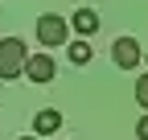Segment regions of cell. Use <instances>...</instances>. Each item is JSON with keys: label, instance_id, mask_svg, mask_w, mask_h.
<instances>
[{"label": "cell", "instance_id": "obj_1", "mask_svg": "<svg viewBox=\"0 0 148 140\" xmlns=\"http://www.w3.org/2000/svg\"><path fill=\"white\" fill-rule=\"evenodd\" d=\"M25 62H29V49L21 37H4L0 41V78L12 82V78H21L25 74Z\"/></svg>", "mask_w": 148, "mask_h": 140}, {"label": "cell", "instance_id": "obj_2", "mask_svg": "<svg viewBox=\"0 0 148 140\" xmlns=\"http://www.w3.org/2000/svg\"><path fill=\"white\" fill-rule=\"evenodd\" d=\"M37 41H41L45 49H49V45H66V41H70V21H62L58 12L37 16Z\"/></svg>", "mask_w": 148, "mask_h": 140}, {"label": "cell", "instance_id": "obj_3", "mask_svg": "<svg viewBox=\"0 0 148 140\" xmlns=\"http://www.w3.org/2000/svg\"><path fill=\"white\" fill-rule=\"evenodd\" d=\"M111 62H115L119 70H136V66L144 62V49H140V41H136V37H119L115 45H111Z\"/></svg>", "mask_w": 148, "mask_h": 140}, {"label": "cell", "instance_id": "obj_4", "mask_svg": "<svg viewBox=\"0 0 148 140\" xmlns=\"http://www.w3.org/2000/svg\"><path fill=\"white\" fill-rule=\"evenodd\" d=\"M53 74H58V62L49 54H29V62H25V78L29 82H53Z\"/></svg>", "mask_w": 148, "mask_h": 140}, {"label": "cell", "instance_id": "obj_5", "mask_svg": "<svg viewBox=\"0 0 148 140\" xmlns=\"http://www.w3.org/2000/svg\"><path fill=\"white\" fill-rule=\"evenodd\" d=\"M58 128H62V111L58 107H41V111L33 115V132L37 136H53Z\"/></svg>", "mask_w": 148, "mask_h": 140}, {"label": "cell", "instance_id": "obj_6", "mask_svg": "<svg viewBox=\"0 0 148 140\" xmlns=\"http://www.w3.org/2000/svg\"><path fill=\"white\" fill-rule=\"evenodd\" d=\"M70 29L78 33V37H90V33H99V12L95 8H78L70 16Z\"/></svg>", "mask_w": 148, "mask_h": 140}, {"label": "cell", "instance_id": "obj_7", "mask_svg": "<svg viewBox=\"0 0 148 140\" xmlns=\"http://www.w3.org/2000/svg\"><path fill=\"white\" fill-rule=\"evenodd\" d=\"M66 45H70V62H74V66H86V62H90V45H86V37L66 41Z\"/></svg>", "mask_w": 148, "mask_h": 140}, {"label": "cell", "instance_id": "obj_8", "mask_svg": "<svg viewBox=\"0 0 148 140\" xmlns=\"http://www.w3.org/2000/svg\"><path fill=\"white\" fill-rule=\"evenodd\" d=\"M136 103L148 111V74H140V78H136Z\"/></svg>", "mask_w": 148, "mask_h": 140}, {"label": "cell", "instance_id": "obj_9", "mask_svg": "<svg viewBox=\"0 0 148 140\" xmlns=\"http://www.w3.org/2000/svg\"><path fill=\"white\" fill-rule=\"evenodd\" d=\"M136 136H140V140H148V115L140 119V124H136Z\"/></svg>", "mask_w": 148, "mask_h": 140}, {"label": "cell", "instance_id": "obj_10", "mask_svg": "<svg viewBox=\"0 0 148 140\" xmlns=\"http://www.w3.org/2000/svg\"><path fill=\"white\" fill-rule=\"evenodd\" d=\"M21 140H41V136H37V132H33V136H21Z\"/></svg>", "mask_w": 148, "mask_h": 140}, {"label": "cell", "instance_id": "obj_11", "mask_svg": "<svg viewBox=\"0 0 148 140\" xmlns=\"http://www.w3.org/2000/svg\"><path fill=\"white\" fill-rule=\"evenodd\" d=\"M144 62H148V49H144Z\"/></svg>", "mask_w": 148, "mask_h": 140}]
</instances>
